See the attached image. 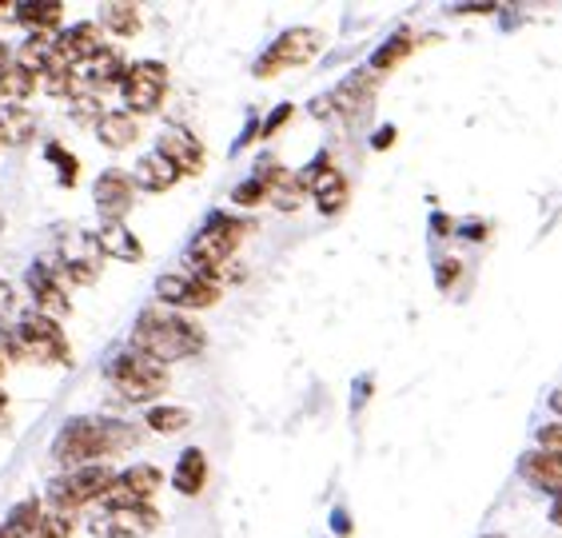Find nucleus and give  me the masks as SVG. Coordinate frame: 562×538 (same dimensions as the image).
I'll use <instances>...</instances> for the list:
<instances>
[{
  "instance_id": "obj_6",
  "label": "nucleus",
  "mask_w": 562,
  "mask_h": 538,
  "mask_svg": "<svg viewBox=\"0 0 562 538\" xmlns=\"http://www.w3.org/2000/svg\"><path fill=\"white\" fill-rule=\"evenodd\" d=\"M319 48H324V33H319V29H288V33H280L263 48L251 72L268 80V76L283 72V68H300V65H307V60H315Z\"/></svg>"
},
{
  "instance_id": "obj_10",
  "label": "nucleus",
  "mask_w": 562,
  "mask_h": 538,
  "mask_svg": "<svg viewBox=\"0 0 562 538\" xmlns=\"http://www.w3.org/2000/svg\"><path fill=\"white\" fill-rule=\"evenodd\" d=\"M29 288H33V312L48 315V320H65L68 312H72V300H68L65 283H60V276H56L53 264H33L29 268Z\"/></svg>"
},
{
  "instance_id": "obj_25",
  "label": "nucleus",
  "mask_w": 562,
  "mask_h": 538,
  "mask_svg": "<svg viewBox=\"0 0 562 538\" xmlns=\"http://www.w3.org/2000/svg\"><path fill=\"white\" fill-rule=\"evenodd\" d=\"M144 427L156 430V435H180V430L192 427V411L188 407H151L144 415Z\"/></svg>"
},
{
  "instance_id": "obj_37",
  "label": "nucleus",
  "mask_w": 562,
  "mask_h": 538,
  "mask_svg": "<svg viewBox=\"0 0 562 538\" xmlns=\"http://www.w3.org/2000/svg\"><path fill=\"white\" fill-rule=\"evenodd\" d=\"M12 303H16V291H12V283L0 280V320H9L12 315Z\"/></svg>"
},
{
  "instance_id": "obj_19",
  "label": "nucleus",
  "mask_w": 562,
  "mask_h": 538,
  "mask_svg": "<svg viewBox=\"0 0 562 538\" xmlns=\"http://www.w3.org/2000/svg\"><path fill=\"white\" fill-rule=\"evenodd\" d=\"M97 136L104 148L124 152L140 141V120L132 116V112H104V116L97 120Z\"/></svg>"
},
{
  "instance_id": "obj_28",
  "label": "nucleus",
  "mask_w": 562,
  "mask_h": 538,
  "mask_svg": "<svg viewBox=\"0 0 562 538\" xmlns=\"http://www.w3.org/2000/svg\"><path fill=\"white\" fill-rule=\"evenodd\" d=\"M36 120L24 112V108H4L0 112V136H4V144H24L29 136H33Z\"/></svg>"
},
{
  "instance_id": "obj_45",
  "label": "nucleus",
  "mask_w": 562,
  "mask_h": 538,
  "mask_svg": "<svg viewBox=\"0 0 562 538\" xmlns=\"http://www.w3.org/2000/svg\"><path fill=\"white\" fill-rule=\"evenodd\" d=\"M0 148H4V136H0Z\"/></svg>"
},
{
  "instance_id": "obj_13",
  "label": "nucleus",
  "mask_w": 562,
  "mask_h": 538,
  "mask_svg": "<svg viewBox=\"0 0 562 538\" xmlns=\"http://www.w3.org/2000/svg\"><path fill=\"white\" fill-rule=\"evenodd\" d=\"M156 152H160L164 160L172 164L180 176H200V172H204V144L195 141L192 132L164 128L160 141H156Z\"/></svg>"
},
{
  "instance_id": "obj_7",
  "label": "nucleus",
  "mask_w": 562,
  "mask_h": 538,
  "mask_svg": "<svg viewBox=\"0 0 562 538\" xmlns=\"http://www.w3.org/2000/svg\"><path fill=\"white\" fill-rule=\"evenodd\" d=\"M16 344H21V359H36V363H68V339L65 327L41 312H24L16 323Z\"/></svg>"
},
{
  "instance_id": "obj_44",
  "label": "nucleus",
  "mask_w": 562,
  "mask_h": 538,
  "mask_svg": "<svg viewBox=\"0 0 562 538\" xmlns=\"http://www.w3.org/2000/svg\"><path fill=\"white\" fill-rule=\"evenodd\" d=\"M4 363H9V359H4V347H0V379H4Z\"/></svg>"
},
{
  "instance_id": "obj_30",
  "label": "nucleus",
  "mask_w": 562,
  "mask_h": 538,
  "mask_svg": "<svg viewBox=\"0 0 562 538\" xmlns=\"http://www.w3.org/2000/svg\"><path fill=\"white\" fill-rule=\"evenodd\" d=\"M184 291H188V276H180V271H168V276L156 280V295L168 307H184Z\"/></svg>"
},
{
  "instance_id": "obj_9",
  "label": "nucleus",
  "mask_w": 562,
  "mask_h": 538,
  "mask_svg": "<svg viewBox=\"0 0 562 538\" xmlns=\"http://www.w3.org/2000/svg\"><path fill=\"white\" fill-rule=\"evenodd\" d=\"M160 486H164L160 467L136 463V467H128V471H120V474H116V483L109 486V495L100 498V503L109 506V515H112V511H128V506L151 503V495H156Z\"/></svg>"
},
{
  "instance_id": "obj_3",
  "label": "nucleus",
  "mask_w": 562,
  "mask_h": 538,
  "mask_svg": "<svg viewBox=\"0 0 562 538\" xmlns=\"http://www.w3.org/2000/svg\"><path fill=\"white\" fill-rule=\"evenodd\" d=\"M251 227L256 224H251V220H239V215H227V212L207 215L204 232H200V236L192 239V248H188V264H192L195 276L224 288L227 264H232L239 239L248 236Z\"/></svg>"
},
{
  "instance_id": "obj_31",
  "label": "nucleus",
  "mask_w": 562,
  "mask_h": 538,
  "mask_svg": "<svg viewBox=\"0 0 562 538\" xmlns=\"http://www.w3.org/2000/svg\"><path fill=\"white\" fill-rule=\"evenodd\" d=\"M33 538H72V515H60V511H44L41 523H36Z\"/></svg>"
},
{
  "instance_id": "obj_5",
  "label": "nucleus",
  "mask_w": 562,
  "mask_h": 538,
  "mask_svg": "<svg viewBox=\"0 0 562 538\" xmlns=\"http://www.w3.org/2000/svg\"><path fill=\"white\" fill-rule=\"evenodd\" d=\"M112 483H116V474H112L104 463L80 467V471H68L48 483V503H53L60 515H72V511H80V506L100 503V498L109 495Z\"/></svg>"
},
{
  "instance_id": "obj_16",
  "label": "nucleus",
  "mask_w": 562,
  "mask_h": 538,
  "mask_svg": "<svg viewBox=\"0 0 562 538\" xmlns=\"http://www.w3.org/2000/svg\"><path fill=\"white\" fill-rule=\"evenodd\" d=\"M519 474L530 486H539L547 495L562 498V455L559 451H527L519 463Z\"/></svg>"
},
{
  "instance_id": "obj_42",
  "label": "nucleus",
  "mask_w": 562,
  "mask_h": 538,
  "mask_svg": "<svg viewBox=\"0 0 562 538\" xmlns=\"http://www.w3.org/2000/svg\"><path fill=\"white\" fill-rule=\"evenodd\" d=\"M9 65V48H4V41H0V68Z\"/></svg>"
},
{
  "instance_id": "obj_18",
  "label": "nucleus",
  "mask_w": 562,
  "mask_h": 538,
  "mask_svg": "<svg viewBox=\"0 0 562 538\" xmlns=\"http://www.w3.org/2000/svg\"><path fill=\"white\" fill-rule=\"evenodd\" d=\"M60 21H65V9L56 0H24V4H16V24L29 29V36H56Z\"/></svg>"
},
{
  "instance_id": "obj_8",
  "label": "nucleus",
  "mask_w": 562,
  "mask_h": 538,
  "mask_svg": "<svg viewBox=\"0 0 562 538\" xmlns=\"http://www.w3.org/2000/svg\"><path fill=\"white\" fill-rule=\"evenodd\" d=\"M120 92H124V112L132 116H148L156 112L168 92V68L160 60H140V65H128L124 80H120Z\"/></svg>"
},
{
  "instance_id": "obj_29",
  "label": "nucleus",
  "mask_w": 562,
  "mask_h": 538,
  "mask_svg": "<svg viewBox=\"0 0 562 538\" xmlns=\"http://www.w3.org/2000/svg\"><path fill=\"white\" fill-rule=\"evenodd\" d=\"M220 283H207L200 276H188V291H184V312H204L212 303H220Z\"/></svg>"
},
{
  "instance_id": "obj_43",
  "label": "nucleus",
  "mask_w": 562,
  "mask_h": 538,
  "mask_svg": "<svg viewBox=\"0 0 562 538\" xmlns=\"http://www.w3.org/2000/svg\"><path fill=\"white\" fill-rule=\"evenodd\" d=\"M4 407H9V395H4V388H0V415H4Z\"/></svg>"
},
{
  "instance_id": "obj_23",
  "label": "nucleus",
  "mask_w": 562,
  "mask_h": 538,
  "mask_svg": "<svg viewBox=\"0 0 562 538\" xmlns=\"http://www.w3.org/2000/svg\"><path fill=\"white\" fill-rule=\"evenodd\" d=\"M207 483V459L200 447H188L184 455H180V463H176L172 471V486L180 491V495H200Z\"/></svg>"
},
{
  "instance_id": "obj_36",
  "label": "nucleus",
  "mask_w": 562,
  "mask_h": 538,
  "mask_svg": "<svg viewBox=\"0 0 562 538\" xmlns=\"http://www.w3.org/2000/svg\"><path fill=\"white\" fill-rule=\"evenodd\" d=\"M459 280V259H451V256H443L439 259V288H451V283Z\"/></svg>"
},
{
  "instance_id": "obj_15",
  "label": "nucleus",
  "mask_w": 562,
  "mask_h": 538,
  "mask_svg": "<svg viewBox=\"0 0 562 538\" xmlns=\"http://www.w3.org/2000/svg\"><path fill=\"white\" fill-rule=\"evenodd\" d=\"M375 88H379V76L371 72V68H359V72H351L344 80V85L327 97V104H331V112H368L371 100H375Z\"/></svg>"
},
{
  "instance_id": "obj_40",
  "label": "nucleus",
  "mask_w": 562,
  "mask_h": 538,
  "mask_svg": "<svg viewBox=\"0 0 562 538\" xmlns=\"http://www.w3.org/2000/svg\"><path fill=\"white\" fill-rule=\"evenodd\" d=\"M551 523L554 527H562V498H554L551 503Z\"/></svg>"
},
{
  "instance_id": "obj_39",
  "label": "nucleus",
  "mask_w": 562,
  "mask_h": 538,
  "mask_svg": "<svg viewBox=\"0 0 562 538\" xmlns=\"http://www.w3.org/2000/svg\"><path fill=\"white\" fill-rule=\"evenodd\" d=\"M395 144V128H383V136H375V148H391Z\"/></svg>"
},
{
  "instance_id": "obj_4",
  "label": "nucleus",
  "mask_w": 562,
  "mask_h": 538,
  "mask_svg": "<svg viewBox=\"0 0 562 538\" xmlns=\"http://www.w3.org/2000/svg\"><path fill=\"white\" fill-rule=\"evenodd\" d=\"M109 379L112 388L120 391V399H128V403H151V399H160L168 391V367L160 359L136 351V347H128L124 356L112 359Z\"/></svg>"
},
{
  "instance_id": "obj_1",
  "label": "nucleus",
  "mask_w": 562,
  "mask_h": 538,
  "mask_svg": "<svg viewBox=\"0 0 562 538\" xmlns=\"http://www.w3.org/2000/svg\"><path fill=\"white\" fill-rule=\"evenodd\" d=\"M140 442V430L116 419H72L53 442V459L65 463L68 471L80 467H97L100 459L120 455Z\"/></svg>"
},
{
  "instance_id": "obj_12",
  "label": "nucleus",
  "mask_w": 562,
  "mask_h": 538,
  "mask_svg": "<svg viewBox=\"0 0 562 538\" xmlns=\"http://www.w3.org/2000/svg\"><path fill=\"white\" fill-rule=\"evenodd\" d=\"M136 183L128 172L109 168V172L97 176V212L109 220V224H124V215L132 212V200H136Z\"/></svg>"
},
{
  "instance_id": "obj_2",
  "label": "nucleus",
  "mask_w": 562,
  "mask_h": 538,
  "mask_svg": "<svg viewBox=\"0 0 562 538\" xmlns=\"http://www.w3.org/2000/svg\"><path fill=\"white\" fill-rule=\"evenodd\" d=\"M204 344H207L204 327H200L195 320H188V315L144 312L140 323L132 327V347L151 359H160L164 367L176 363V359L200 356Z\"/></svg>"
},
{
  "instance_id": "obj_35",
  "label": "nucleus",
  "mask_w": 562,
  "mask_h": 538,
  "mask_svg": "<svg viewBox=\"0 0 562 538\" xmlns=\"http://www.w3.org/2000/svg\"><path fill=\"white\" fill-rule=\"evenodd\" d=\"M539 447H542V451H559L562 455V419L539 427Z\"/></svg>"
},
{
  "instance_id": "obj_20",
  "label": "nucleus",
  "mask_w": 562,
  "mask_h": 538,
  "mask_svg": "<svg viewBox=\"0 0 562 538\" xmlns=\"http://www.w3.org/2000/svg\"><path fill=\"white\" fill-rule=\"evenodd\" d=\"M132 183H136V188H144V192H168V188H176V183H180V172L164 160L160 152H148V156H140V160H136V168H132Z\"/></svg>"
},
{
  "instance_id": "obj_34",
  "label": "nucleus",
  "mask_w": 562,
  "mask_h": 538,
  "mask_svg": "<svg viewBox=\"0 0 562 538\" xmlns=\"http://www.w3.org/2000/svg\"><path fill=\"white\" fill-rule=\"evenodd\" d=\"M288 120H292V104H280L276 112H268V120H263V124H256V128L248 132V141H256V136H276ZM248 141H244V144H248Z\"/></svg>"
},
{
  "instance_id": "obj_32",
  "label": "nucleus",
  "mask_w": 562,
  "mask_h": 538,
  "mask_svg": "<svg viewBox=\"0 0 562 538\" xmlns=\"http://www.w3.org/2000/svg\"><path fill=\"white\" fill-rule=\"evenodd\" d=\"M232 200H236L239 208H260L263 200H268V183H263L260 176H251V180H244L236 192H232Z\"/></svg>"
},
{
  "instance_id": "obj_24",
  "label": "nucleus",
  "mask_w": 562,
  "mask_h": 538,
  "mask_svg": "<svg viewBox=\"0 0 562 538\" xmlns=\"http://www.w3.org/2000/svg\"><path fill=\"white\" fill-rule=\"evenodd\" d=\"M41 515H44V506L36 503V498H29V503H21V506H12V515L4 518V527H0V538H33Z\"/></svg>"
},
{
  "instance_id": "obj_26",
  "label": "nucleus",
  "mask_w": 562,
  "mask_h": 538,
  "mask_svg": "<svg viewBox=\"0 0 562 538\" xmlns=\"http://www.w3.org/2000/svg\"><path fill=\"white\" fill-rule=\"evenodd\" d=\"M415 53V36L412 33H400V36H391L383 48L375 53V60H371V72L375 76H383V72H391L395 65H403L407 56Z\"/></svg>"
},
{
  "instance_id": "obj_27",
  "label": "nucleus",
  "mask_w": 562,
  "mask_h": 538,
  "mask_svg": "<svg viewBox=\"0 0 562 538\" xmlns=\"http://www.w3.org/2000/svg\"><path fill=\"white\" fill-rule=\"evenodd\" d=\"M100 29L112 36H136L140 12L132 9V4H109V9H100Z\"/></svg>"
},
{
  "instance_id": "obj_17",
  "label": "nucleus",
  "mask_w": 562,
  "mask_h": 538,
  "mask_svg": "<svg viewBox=\"0 0 562 538\" xmlns=\"http://www.w3.org/2000/svg\"><path fill=\"white\" fill-rule=\"evenodd\" d=\"M160 527V511L151 503L128 506V511H112L109 523H104V538H144Z\"/></svg>"
},
{
  "instance_id": "obj_11",
  "label": "nucleus",
  "mask_w": 562,
  "mask_h": 538,
  "mask_svg": "<svg viewBox=\"0 0 562 538\" xmlns=\"http://www.w3.org/2000/svg\"><path fill=\"white\" fill-rule=\"evenodd\" d=\"M303 176H307V192L315 195L319 212H324V215L344 212V208H347V180H344V172H339L336 164H331V156H319L312 172H303Z\"/></svg>"
},
{
  "instance_id": "obj_41",
  "label": "nucleus",
  "mask_w": 562,
  "mask_h": 538,
  "mask_svg": "<svg viewBox=\"0 0 562 538\" xmlns=\"http://www.w3.org/2000/svg\"><path fill=\"white\" fill-rule=\"evenodd\" d=\"M547 403H551V411H554V415H559V419H562V388L554 391V395L547 399Z\"/></svg>"
},
{
  "instance_id": "obj_33",
  "label": "nucleus",
  "mask_w": 562,
  "mask_h": 538,
  "mask_svg": "<svg viewBox=\"0 0 562 538\" xmlns=\"http://www.w3.org/2000/svg\"><path fill=\"white\" fill-rule=\"evenodd\" d=\"M48 160L56 164V172H60V183H68V188H72L76 176H80V164H76L72 152H65L60 144H48Z\"/></svg>"
},
{
  "instance_id": "obj_22",
  "label": "nucleus",
  "mask_w": 562,
  "mask_h": 538,
  "mask_svg": "<svg viewBox=\"0 0 562 538\" xmlns=\"http://www.w3.org/2000/svg\"><path fill=\"white\" fill-rule=\"evenodd\" d=\"M97 248L109 259H124V264H140L144 259V244L132 236V227L124 224H104L97 232Z\"/></svg>"
},
{
  "instance_id": "obj_38",
  "label": "nucleus",
  "mask_w": 562,
  "mask_h": 538,
  "mask_svg": "<svg viewBox=\"0 0 562 538\" xmlns=\"http://www.w3.org/2000/svg\"><path fill=\"white\" fill-rule=\"evenodd\" d=\"M0 24H16V4H12V0L0 4Z\"/></svg>"
},
{
  "instance_id": "obj_14",
  "label": "nucleus",
  "mask_w": 562,
  "mask_h": 538,
  "mask_svg": "<svg viewBox=\"0 0 562 538\" xmlns=\"http://www.w3.org/2000/svg\"><path fill=\"white\" fill-rule=\"evenodd\" d=\"M263 183H268V200L280 212H295V208L303 204V195H312L307 192V176L303 172H288V168H276V164L268 160V168L263 172H256Z\"/></svg>"
},
{
  "instance_id": "obj_21",
  "label": "nucleus",
  "mask_w": 562,
  "mask_h": 538,
  "mask_svg": "<svg viewBox=\"0 0 562 538\" xmlns=\"http://www.w3.org/2000/svg\"><path fill=\"white\" fill-rule=\"evenodd\" d=\"M36 88H41V76L33 68L16 65V60H9V65L0 68V104L4 108H21Z\"/></svg>"
}]
</instances>
